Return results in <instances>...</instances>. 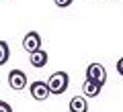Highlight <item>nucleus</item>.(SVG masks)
Masks as SVG:
<instances>
[{
	"mask_svg": "<svg viewBox=\"0 0 123 112\" xmlns=\"http://www.w3.org/2000/svg\"><path fill=\"white\" fill-rule=\"evenodd\" d=\"M8 86L12 88L14 92H21L27 88V73L23 69H10L8 73Z\"/></svg>",
	"mask_w": 123,
	"mask_h": 112,
	"instance_id": "4",
	"label": "nucleus"
},
{
	"mask_svg": "<svg viewBox=\"0 0 123 112\" xmlns=\"http://www.w3.org/2000/svg\"><path fill=\"white\" fill-rule=\"evenodd\" d=\"M115 69H117L119 75H123V57H121V59H117V65H115Z\"/></svg>",
	"mask_w": 123,
	"mask_h": 112,
	"instance_id": "12",
	"label": "nucleus"
},
{
	"mask_svg": "<svg viewBox=\"0 0 123 112\" xmlns=\"http://www.w3.org/2000/svg\"><path fill=\"white\" fill-rule=\"evenodd\" d=\"M53 2H55V6H57V8H68V6H70L72 2H74V0H53Z\"/></svg>",
	"mask_w": 123,
	"mask_h": 112,
	"instance_id": "10",
	"label": "nucleus"
},
{
	"mask_svg": "<svg viewBox=\"0 0 123 112\" xmlns=\"http://www.w3.org/2000/svg\"><path fill=\"white\" fill-rule=\"evenodd\" d=\"M23 49L27 53H35V51H41V35L37 31H29L25 35V39H23Z\"/></svg>",
	"mask_w": 123,
	"mask_h": 112,
	"instance_id": "3",
	"label": "nucleus"
},
{
	"mask_svg": "<svg viewBox=\"0 0 123 112\" xmlns=\"http://www.w3.org/2000/svg\"><path fill=\"white\" fill-rule=\"evenodd\" d=\"M101 90H103V86H98V84L90 82V80H84L82 92H84V96H86V98H97V96L101 94Z\"/></svg>",
	"mask_w": 123,
	"mask_h": 112,
	"instance_id": "8",
	"label": "nucleus"
},
{
	"mask_svg": "<svg viewBox=\"0 0 123 112\" xmlns=\"http://www.w3.org/2000/svg\"><path fill=\"white\" fill-rule=\"evenodd\" d=\"M10 57V47L6 41H0V65H4Z\"/></svg>",
	"mask_w": 123,
	"mask_h": 112,
	"instance_id": "9",
	"label": "nucleus"
},
{
	"mask_svg": "<svg viewBox=\"0 0 123 112\" xmlns=\"http://www.w3.org/2000/svg\"><path fill=\"white\" fill-rule=\"evenodd\" d=\"M0 112H12V106L4 100H0Z\"/></svg>",
	"mask_w": 123,
	"mask_h": 112,
	"instance_id": "11",
	"label": "nucleus"
},
{
	"mask_svg": "<svg viewBox=\"0 0 123 112\" xmlns=\"http://www.w3.org/2000/svg\"><path fill=\"white\" fill-rule=\"evenodd\" d=\"M68 84H70V75L66 71H55V73L49 75L47 86H49V92L57 96V94H64L68 90Z\"/></svg>",
	"mask_w": 123,
	"mask_h": 112,
	"instance_id": "1",
	"label": "nucleus"
},
{
	"mask_svg": "<svg viewBox=\"0 0 123 112\" xmlns=\"http://www.w3.org/2000/svg\"><path fill=\"white\" fill-rule=\"evenodd\" d=\"M29 92H31V96H33V100H37V102H43V100H47L49 98V86H47V82H39V80H35V82L29 86Z\"/></svg>",
	"mask_w": 123,
	"mask_h": 112,
	"instance_id": "5",
	"label": "nucleus"
},
{
	"mask_svg": "<svg viewBox=\"0 0 123 112\" xmlns=\"http://www.w3.org/2000/svg\"><path fill=\"white\" fill-rule=\"evenodd\" d=\"M86 80L98 84V86H105V84H107V69H105V65H101V63H90V65L86 67Z\"/></svg>",
	"mask_w": 123,
	"mask_h": 112,
	"instance_id": "2",
	"label": "nucleus"
},
{
	"mask_svg": "<svg viewBox=\"0 0 123 112\" xmlns=\"http://www.w3.org/2000/svg\"><path fill=\"white\" fill-rule=\"evenodd\" d=\"M47 61H49V55H47V51H45V49L35 51V53H31V55H29V63L33 65V67H37V69L45 67V65H47Z\"/></svg>",
	"mask_w": 123,
	"mask_h": 112,
	"instance_id": "6",
	"label": "nucleus"
},
{
	"mask_svg": "<svg viewBox=\"0 0 123 112\" xmlns=\"http://www.w3.org/2000/svg\"><path fill=\"white\" fill-rule=\"evenodd\" d=\"M70 112H88V102H86V96H74L68 104Z\"/></svg>",
	"mask_w": 123,
	"mask_h": 112,
	"instance_id": "7",
	"label": "nucleus"
}]
</instances>
